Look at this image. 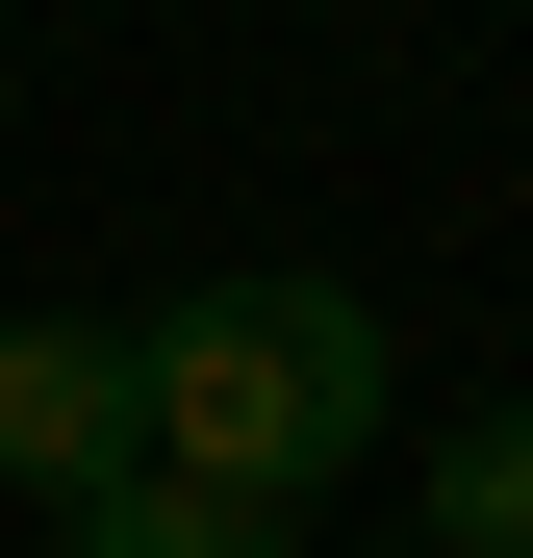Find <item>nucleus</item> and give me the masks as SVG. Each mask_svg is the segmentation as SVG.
I'll return each mask as SVG.
<instances>
[{"instance_id": "obj_4", "label": "nucleus", "mask_w": 533, "mask_h": 558, "mask_svg": "<svg viewBox=\"0 0 533 558\" xmlns=\"http://www.w3.org/2000/svg\"><path fill=\"white\" fill-rule=\"evenodd\" d=\"M432 558H533V407H458V432H432Z\"/></svg>"}, {"instance_id": "obj_2", "label": "nucleus", "mask_w": 533, "mask_h": 558, "mask_svg": "<svg viewBox=\"0 0 533 558\" xmlns=\"http://www.w3.org/2000/svg\"><path fill=\"white\" fill-rule=\"evenodd\" d=\"M128 457H153V407H128V330L26 305V330H0V483H26V508H102Z\"/></svg>"}, {"instance_id": "obj_3", "label": "nucleus", "mask_w": 533, "mask_h": 558, "mask_svg": "<svg viewBox=\"0 0 533 558\" xmlns=\"http://www.w3.org/2000/svg\"><path fill=\"white\" fill-rule=\"evenodd\" d=\"M51 533H76V558H305L280 508H229V483H153V457H128L102 508H51Z\"/></svg>"}, {"instance_id": "obj_1", "label": "nucleus", "mask_w": 533, "mask_h": 558, "mask_svg": "<svg viewBox=\"0 0 533 558\" xmlns=\"http://www.w3.org/2000/svg\"><path fill=\"white\" fill-rule=\"evenodd\" d=\"M128 407H153V483H229V508L305 533L355 457H381L407 355H381L355 279H178V305L128 330Z\"/></svg>"}]
</instances>
